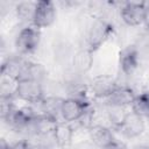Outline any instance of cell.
Returning a JSON list of instances; mask_svg holds the SVG:
<instances>
[{"label": "cell", "mask_w": 149, "mask_h": 149, "mask_svg": "<svg viewBox=\"0 0 149 149\" xmlns=\"http://www.w3.org/2000/svg\"><path fill=\"white\" fill-rule=\"evenodd\" d=\"M14 98L15 97H0V115L2 120H5L15 108Z\"/></svg>", "instance_id": "44dd1931"}, {"label": "cell", "mask_w": 149, "mask_h": 149, "mask_svg": "<svg viewBox=\"0 0 149 149\" xmlns=\"http://www.w3.org/2000/svg\"><path fill=\"white\" fill-rule=\"evenodd\" d=\"M29 147H30V142H28L27 140H20L14 144H10L12 149H29Z\"/></svg>", "instance_id": "603a6c76"}, {"label": "cell", "mask_w": 149, "mask_h": 149, "mask_svg": "<svg viewBox=\"0 0 149 149\" xmlns=\"http://www.w3.org/2000/svg\"><path fill=\"white\" fill-rule=\"evenodd\" d=\"M58 119L47 114H36L31 120L28 133L36 136H52V133L58 123Z\"/></svg>", "instance_id": "30bf717a"}, {"label": "cell", "mask_w": 149, "mask_h": 149, "mask_svg": "<svg viewBox=\"0 0 149 149\" xmlns=\"http://www.w3.org/2000/svg\"><path fill=\"white\" fill-rule=\"evenodd\" d=\"M132 149H149V146H148V144H143V143H141V144H136V146H134Z\"/></svg>", "instance_id": "484cf974"}, {"label": "cell", "mask_w": 149, "mask_h": 149, "mask_svg": "<svg viewBox=\"0 0 149 149\" xmlns=\"http://www.w3.org/2000/svg\"><path fill=\"white\" fill-rule=\"evenodd\" d=\"M91 109V105L85 99H78V98H64L61 107V118L63 121H66L69 123L79 121L86 112Z\"/></svg>", "instance_id": "277c9868"}, {"label": "cell", "mask_w": 149, "mask_h": 149, "mask_svg": "<svg viewBox=\"0 0 149 149\" xmlns=\"http://www.w3.org/2000/svg\"><path fill=\"white\" fill-rule=\"evenodd\" d=\"M113 33L114 28L109 21L104 17H95L88 26L85 48L95 52L112 37Z\"/></svg>", "instance_id": "6da1fadb"}, {"label": "cell", "mask_w": 149, "mask_h": 149, "mask_svg": "<svg viewBox=\"0 0 149 149\" xmlns=\"http://www.w3.org/2000/svg\"><path fill=\"white\" fill-rule=\"evenodd\" d=\"M35 6H36V2H33V1L19 2L15 7L16 17L22 22H30V24H31L34 13H35Z\"/></svg>", "instance_id": "d6986e66"}, {"label": "cell", "mask_w": 149, "mask_h": 149, "mask_svg": "<svg viewBox=\"0 0 149 149\" xmlns=\"http://www.w3.org/2000/svg\"><path fill=\"white\" fill-rule=\"evenodd\" d=\"M73 133L74 132H73L71 123H69L66 121H58V123L52 133V139L59 148H66L72 142Z\"/></svg>", "instance_id": "9a60e30c"}, {"label": "cell", "mask_w": 149, "mask_h": 149, "mask_svg": "<svg viewBox=\"0 0 149 149\" xmlns=\"http://www.w3.org/2000/svg\"><path fill=\"white\" fill-rule=\"evenodd\" d=\"M101 149H128V148H127V146L123 142L118 141V140H114L113 142H111L109 144H107L106 147H104Z\"/></svg>", "instance_id": "7402d4cb"}, {"label": "cell", "mask_w": 149, "mask_h": 149, "mask_svg": "<svg viewBox=\"0 0 149 149\" xmlns=\"http://www.w3.org/2000/svg\"><path fill=\"white\" fill-rule=\"evenodd\" d=\"M88 135L91 141L99 147L100 149L106 147L107 144H109L111 142H113L115 140L114 135H113V130L109 127H106L104 125H93L90 129H88Z\"/></svg>", "instance_id": "4fadbf2b"}, {"label": "cell", "mask_w": 149, "mask_h": 149, "mask_svg": "<svg viewBox=\"0 0 149 149\" xmlns=\"http://www.w3.org/2000/svg\"><path fill=\"white\" fill-rule=\"evenodd\" d=\"M136 98V94L133 88L129 86H123L119 85L114 92L106 99L107 106H116V107H127L132 106Z\"/></svg>", "instance_id": "8fae6325"}, {"label": "cell", "mask_w": 149, "mask_h": 149, "mask_svg": "<svg viewBox=\"0 0 149 149\" xmlns=\"http://www.w3.org/2000/svg\"><path fill=\"white\" fill-rule=\"evenodd\" d=\"M144 129H146V125H144L143 118L130 112V113H128L127 119H126L122 128L120 129V133L127 139H135V137H139L140 135H142Z\"/></svg>", "instance_id": "7c38bea8"}, {"label": "cell", "mask_w": 149, "mask_h": 149, "mask_svg": "<svg viewBox=\"0 0 149 149\" xmlns=\"http://www.w3.org/2000/svg\"><path fill=\"white\" fill-rule=\"evenodd\" d=\"M64 98L59 97H44V99L38 102L40 105V114H47L51 115L58 119V115H61V107Z\"/></svg>", "instance_id": "e0dca14e"}, {"label": "cell", "mask_w": 149, "mask_h": 149, "mask_svg": "<svg viewBox=\"0 0 149 149\" xmlns=\"http://www.w3.org/2000/svg\"><path fill=\"white\" fill-rule=\"evenodd\" d=\"M15 97L29 105H36L44 99V91L41 81L24 78L16 81Z\"/></svg>", "instance_id": "7a4b0ae2"}, {"label": "cell", "mask_w": 149, "mask_h": 149, "mask_svg": "<svg viewBox=\"0 0 149 149\" xmlns=\"http://www.w3.org/2000/svg\"><path fill=\"white\" fill-rule=\"evenodd\" d=\"M94 52L88 50L87 48H83L78 50L72 57V66L76 72L84 74L92 69L94 62Z\"/></svg>", "instance_id": "5bb4252c"}, {"label": "cell", "mask_w": 149, "mask_h": 149, "mask_svg": "<svg viewBox=\"0 0 149 149\" xmlns=\"http://www.w3.org/2000/svg\"><path fill=\"white\" fill-rule=\"evenodd\" d=\"M29 149H50V148L43 143H30Z\"/></svg>", "instance_id": "d4e9b609"}, {"label": "cell", "mask_w": 149, "mask_h": 149, "mask_svg": "<svg viewBox=\"0 0 149 149\" xmlns=\"http://www.w3.org/2000/svg\"><path fill=\"white\" fill-rule=\"evenodd\" d=\"M144 16V2H125L120 8V17L122 22L129 27H137L143 24Z\"/></svg>", "instance_id": "8992f818"}, {"label": "cell", "mask_w": 149, "mask_h": 149, "mask_svg": "<svg viewBox=\"0 0 149 149\" xmlns=\"http://www.w3.org/2000/svg\"><path fill=\"white\" fill-rule=\"evenodd\" d=\"M107 120L109 122V128L112 130L120 132L122 128L128 112L125 111V107H116V106H107Z\"/></svg>", "instance_id": "2e32d148"}, {"label": "cell", "mask_w": 149, "mask_h": 149, "mask_svg": "<svg viewBox=\"0 0 149 149\" xmlns=\"http://www.w3.org/2000/svg\"><path fill=\"white\" fill-rule=\"evenodd\" d=\"M130 107L133 113L149 120V92H142L141 94H137Z\"/></svg>", "instance_id": "ac0fdd59"}, {"label": "cell", "mask_w": 149, "mask_h": 149, "mask_svg": "<svg viewBox=\"0 0 149 149\" xmlns=\"http://www.w3.org/2000/svg\"><path fill=\"white\" fill-rule=\"evenodd\" d=\"M119 85L116 80L112 76H108V74L95 76L88 85L90 91L93 94V97L98 99H105V100L114 92V90Z\"/></svg>", "instance_id": "ba28073f"}, {"label": "cell", "mask_w": 149, "mask_h": 149, "mask_svg": "<svg viewBox=\"0 0 149 149\" xmlns=\"http://www.w3.org/2000/svg\"><path fill=\"white\" fill-rule=\"evenodd\" d=\"M144 2V8H146V16H144V27L149 31V1H143Z\"/></svg>", "instance_id": "cb8c5ba5"}, {"label": "cell", "mask_w": 149, "mask_h": 149, "mask_svg": "<svg viewBox=\"0 0 149 149\" xmlns=\"http://www.w3.org/2000/svg\"><path fill=\"white\" fill-rule=\"evenodd\" d=\"M29 62L30 61L23 58L22 56H10L1 65V76L19 81L26 77Z\"/></svg>", "instance_id": "52a82bcc"}, {"label": "cell", "mask_w": 149, "mask_h": 149, "mask_svg": "<svg viewBox=\"0 0 149 149\" xmlns=\"http://www.w3.org/2000/svg\"><path fill=\"white\" fill-rule=\"evenodd\" d=\"M56 16H57V10L52 1H49V0L36 1L31 26H34L37 29L50 27L55 22Z\"/></svg>", "instance_id": "5b68a950"}, {"label": "cell", "mask_w": 149, "mask_h": 149, "mask_svg": "<svg viewBox=\"0 0 149 149\" xmlns=\"http://www.w3.org/2000/svg\"><path fill=\"white\" fill-rule=\"evenodd\" d=\"M140 65V52L136 45L125 47L119 52V66L123 74L132 76Z\"/></svg>", "instance_id": "9c48e42d"}, {"label": "cell", "mask_w": 149, "mask_h": 149, "mask_svg": "<svg viewBox=\"0 0 149 149\" xmlns=\"http://www.w3.org/2000/svg\"><path fill=\"white\" fill-rule=\"evenodd\" d=\"M40 43H41V31L40 29L35 28L31 24L23 27L19 31L15 38L16 50L21 55H30L35 52Z\"/></svg>", "instance_id": "3957f363"}, {"label": "cell", "mask_w": 149, "mask_h": 149, "mask_svg": "<svg viewBox=\"0 0 149 149\" xmlns=\"http://www.w3.org/2000/svg\"><path fill=\"white\" fill-rule=\"evenodd\" d=\"M45 74H47V71H45V69L43 68L42 64L34 63V62H29L24 78L34 79V80H37V81H41V83H42V80H43V78L45 77ZM24 78H23V79H24Z\"/></svg>", "instance_id": "ffe728a7"}]
</instances>
